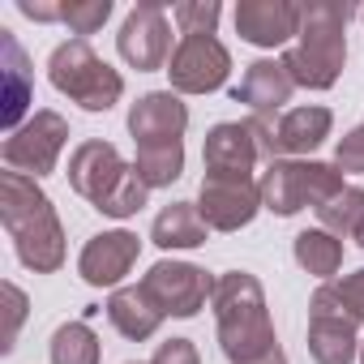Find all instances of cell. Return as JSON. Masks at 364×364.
Segmentation results:
<instances>
[{
    "label": "cell",
    "mask_w": 364,
    "mask_h": 364,
    "mask_svg": "<svg viewBox=\"0 0 364 364\" xmlns=\"http://www.w3.org/2000/svg\"><path fill=\"white\" fill-rule=\"evenodd\" d=\"M0 52H5V65H0V73H5V112H0V120H5L9 133H18L31 116H26V103H31V69H26V52L18 48L14 31H0Z\"/></svg>",
    "instance_id": "cell-21"
},
{
    "label": "cell",
    "mask_w": 364,
    "mask_h": 364,
    "mask_svg": "<svg viewBox=\"0 0 364 364\" xmlns=\"http://www.w3.org/2000/svg\"><path fill=\"white\" fill-rule=\"evenodd\" d=\"M189 129V107L176 90H150L129 107V133L137 146L150 141H180Z\"/></svg>",
    "instance_id": "cell-16"
},
{
    "label": "cell",
    "mask_w": 364,
    "mask_h": 364,
    "mask_svg": "<svg viewBox=\"0 0 364 364\" xmlns=\"http://www.w3.org/2000/svg\"><path fill=\"white\" fill-rule=\"evenodd\" d=\"M137 253H141V240L137 232L129 228H116V232H99L82 245L77 253V274L90 283V287H120V279L137 266Z\"/></svg>",
    "instance_id": "cell-13"
},
{
    "label": "cell",
    "mask_w": 364,
    "mask_h": 364,
    "mask_svg": "<svg viewBox=\"0 0 364 364\" xmlns=\"http://www.w3.org/2000/svg\"><path fill=\"white\" fill-rule=\"evenodd\" d=\"M129 171V163L120 159V150L112 141H82L73 154H69V185L77 198H86L90 206H99L112 189L116 180Z\"/></svg>",
    "instance_id": "cell-15"
},
{
    "label": "cell",
    "mask_w": 364,
    "mask_h": 364,
    "mask_svg": "<svg viewBox=\"0 0 364 364\" xmlns=\"http://www.w3.org/2000/svg\"><path fill=\"white\" fill-rule=\"evenodd\" d=\"M150 364H202V355H198L193 338H167V343H159Z\"/></svg>",
    "instance_id": "cell-32"
},
{
    "label": "cell",
    "mask_w": 364,
    "mask_h": 364,
    "mask_svg": "<svg viewBox=\"0 0 364 364\" xmlns=\"http://www.w3.org/2000/svg\"><path fill=\"white\" fill-rule=\"evenodd\" d=\"M198 210L210 232H240L257 219L262 210V189L257 180H236V176H206L198 189Z\"/></svg>",
    "instance_id": "cell-11"
},
{
    "label": "cell",
    "mask_w": 364,
    "mask_h": 364,
    "mask_svg": "<svg viewBox=\"0 0 364 364\" xmlns=\"http://www.w3.org/2000/svg\"><path fill=\"white\" fill-rule=\"evenodd\" d=\"M355 245H360V249H364V228H360V232H355Z\"/></svg>",
    "instance_id": "cell-35"
},
{
    "label": "cell",
    "mask_w": 364,
    "mask_h": 364,
    "mask_svg": "<svg viewBox=\"0 0 364 364\" xmlns=\"http://www.w3.org/2000/svg\"><path fill=\"white\" fill-rule=\"evenodd\" d=\"M129 364H133V360H129Z\"/></svg>",
    "instance_id": "cell-38"
},
{
    "label": "cell",
    "mask_w": 364,
    "mask_h": 364,
    "mask_svg": "<svg viewBox=\"0 0 364 364\" xmlns=\"http://www.w3.org/2000/svg\"><path fill=\"white\" fill-rule=\"evenodd\" d=\"M107 18H112V0H69V5H65V26H69L77 39L103 31Z\"/></svg>",
    "instance_id": "cell-28"
},
{
    "label": "cell",
    "mask_w": 364,
    "mask_h": 364,
    "mask_svg": "<svg viewBox=\"0 0 364 364\" xmlns=\"http://www.w3.org/2000/svg\"><path fill=\"white\" fill-rule=\"evenodd\" d=\"M210 309H215V326H219V347L232 364H249L279 347L274 321L266 309V287L257 283V274H249V270L219 274Z\"/></svg>",
    "instance_id": "cell-2"
},
{
    "label": "cell",
    "mask_w": 364,
    "mask_h": 364,
    "mask_svg": "<svg viewBox=\"0 0 364 364\" xmlns=\"http://www.w3.org/2000/svg\"><path fill=\"white\" fill-rule=\"evenodd\" d=\"M360 18H364V9H360Z\"/></svg>",
    "instance_id": "cell-37"
},
{
    "label": "cell",
    "mask_w": 364,
    "mask_h": 364,
    "mask_svg": "<svg viewBox=\"0 0 364 364\" xmlns=\"http://www.w3.org/2000/svg\"><path fill=\"white\" fill-rule=\"evenodd\" d=\"M228 73H232V52L215 35H180L167 60V77L176 95H215L223 90Z\"/></svg>",
    "instance_id": "cell-8"
},
{
    "label": "cell",
    "mask_w": 364,
    "mask_h": 364,
    "mask_svg": "<svg viewBox=\"0 0 364 364\" xmlns=\"http://www.w3.org/2000/svg\"><path fill=\"white\" fill-rule=\"evenodd\" d=\"M0 223H5L18 262L35 274H56L65 266V228L39 180L22 171H0Z\"/></svg>",
    "instance_id": "cell-1"
},
{
    "label": "cell",
    "mask_w": 364,
    "mask_h": 364,
    "mask_svg": "<svg viewBox=\"0 0 364 364\" xmlns=\"http://www.w3.org/2000/svg\"><path fill=\"white\" fill-rule=\"evenodd\" d=\"M309 355L317 364H351L360 360L355 317L347 313L334 283H321L309 300Z\"/></svg>",
    "instance_id": "cell-7"
},
{
    "label": "cell",
    "mask_w": 364,
    "mask_h": 364,
    "mask_svg": "<svg viewBox=\"0 0 364 364\" xmlns=\"http://www.w3.org/2000/svg\"><path fill=\"white\" fill-rule=\"evenodd\" d=\"M262 210L279 215V219H291L300 215L304 206H326L334 193L347 189V180L334 163H317V159H274L266 163L262 180Z\"/></svg>",
    "instance_id": "cell-4"
},
{
    "label": "cell",
    "mask_w": 364,
    "mask_h": 364,
    "mask_svg": "<svg viewBox=\"0 0 364 364\" xmlns=\"http://www.w3.org/2000/svg\"><path fill=\"white\" fill-rule=\"evenodd\" d=\"M133 167L146 180V189H167L171 180H180V171H185V141H150V146H137Z\"/></svg>",
    "instance_id": "cell-22"
},
{
    "label": "cell",
    "mask_w": 364,
    "mask_h": 364,
    "mask_svg": "<svg viewBox=\"0 0 364 364\" xmlns=\"http://www.w3.org/2000/svg\"><path fill=\"white\" fill-rule=\"evenodd\" d=\"M291 253H296L300 270H309L313 279H326V283H330V274H338V266H343V240L330 236V232H321V228L300 232L296 245H291Z\"/></svg>",
    "instance_id": "cell-23"
},
{
    "label": "cell",
    "mask_w": 364,
    "mask_h": 364,
    "mask_svg": "<svg viewBox=\"0 0 364 364\" xmlns=\"http://www.w3.org/2000/svg\"><path fill=\"white\" fill-rule=\"evenodd\" d=\"M141 291L159 304L163 317H198L215 296V279L193 262H154L141 274Z\"/></svg>",
    "instance_id": "cell-9"
},
{
    "label": "cell",
    "mask_w": 364,
    "mask_h": 364,
    "mask_svg": "<svg viewBox=\"0 0 364 364\" xmlns=\"http://www.w3.org/2000/svg\"><path fill=\"white\" fill-rule=\"evenodd\" d=\"M236 35L253 48H283L300 35V5H291V0H240Z\"/></svg>",
    "instance_id": "cell-14"
},
{
    "label": "cell",
    "mask_w": 364,
    "mask_h": 364,
    "mask_svg": "<svg viewBox=\"0 0 364 364\" xmlns=\"http://www.w3.org/2000/svg\"><path fill=\"white\" fill-rule=\"evenodd\" d=\"M351 5H330V0H313L300 5V35L283 52V65L296 86L304 90H330L347 65V18Z\"/></svg>",
    "instance_id": "cell-3"
},
{
    "label": "cell",
    "mask_w": 364,
    "mask_h": 364,
    "mask_svg": "<svg viewBox=\"0 0 364 364\" xmlns=\"http://www.w3.org/2000/svg\"><path fill=\"white\" fill-rule=\"evenodd\" d=\"M291 90H296V82H291V73H287L283 60H253L232 95H236V103H245L257 120H266V116H274V112L291 99Z\"/></svg>",
    "instance_id": "cell-17"
},
{
    "label": "cell",
    "mask_w": 364,
    "mask_h": 364,
    "mask_svg": "<svg viewBox=\"0 0 364 364\" xmlns=\"http://www.w3.org/2000/svg\"><path fill=\"white\" fill-rule=\"evenodd\" d=\"M48 77L60 95H69L77 107L86 112H107L120 103L124 95V77L86 43V39H69L52 52L48 60Z\"/></svg>",
    "instance_id": "cell-5"
},
{
    "label": "cell",
    "mask_w": 364,
    "mask_h": 364,
    "mask_svg": "<svg viewBox=\"0 0 364 364\" xmlns=\"http://www.w3.org/2000/svg\"><path fill=\"white\" fill-rule=\"evenodd\" d=\"M116 48L124 56L129 69L137 73H154V69H167L171 60V22L163 14V5H154V0H141V5L129 9L120 35H116Z\"/></svg>",
    "instance_id": "cell-10"
},
{
    "label": "cell",
    "mask_w": 364,
    "mask_h": 364,
    "mask_svg": "<svg viewBox=\"0 0 364 364\" xmlns=\"http://www.w3.org/2000/svg\"><path fill=\"white\" fill-rule=\"evenodd\" d=\"M360 364H364V343H360Z\"/></svg>",
    "instance_id": "cell-36"
},
{
    "label": "cell",
    "mask_w": 364,
    "mask_h": 364,
    "mask_svg": "<svg viewBox=\"0 0 364 364\" xmlns=\"http://www.w3.org/2000/svg\"><path fill=\"white\" fill-rule=\"evenodd\" d=\"M107 321H112L116 334H124L129 343H146V338L159 334L163 313H159V304H154V300L141 291V283H137V287H116V291L107 296Z\"/></svg>",
    "instance_id": "cell-19"
},
{
    "label": "cell",
    "mask_w": 364,
    "mask_h": 364,
    "mask_svg": "<svg viewBox=\"0 0 364 364\" xmlns=\"http://www.w3.org/2000/svg\"><path fill=\"white\" fill-rule=\"evenodd\" d=\"M219 18H223L219 0H185V5L171 9V22L180 26V35H215Z\"/></svg>",
    "instance_id": "cell-27"
},
{
    "label": "cell",
    "mask_w": 364,
    "mask_h": 364,
    "mask_svg": "<svg viewBox=\"0 0 364 364\" xmlns=\"http://www.w3.org/2000/svg\"><path fill=\"white\" fill-rule=\"evenodd\" d=\"M334 291L343 296V304H347V313L355 317V326L364 321V266L355 270V274H343L338 283H334Z\"/></svg>",
    "instance_id": "cell-31"
},
{
    "label": "cell",
    "mask_w": 364,
    "mask_h": 364,
    "mask_svg": "<svg viewBox=\"0 0 364 364\" xmlns=\"http://www.w3.org/2000/svg\"><path fill=\"white\" fill-rule=\"evenodd\" d=\"M249 364H287V355H283V347H274V351H266V355H257Z\"/></svg>",
    "instance_id": "cell-34"
},
{
    "label": "cell",
    "mask_w": 364,
    "mask_h": 364,
    "mask_svg": "<svg viewBox=\"0 0 364 364\" xmlns=\"http://www.w3.org/2000/svg\"><path fill=\"white\" fill-rule=\"evenodd\" d=\"M69 141V120L60 112H35L18 133L5 137V146H0V159H5L9 171H22L31 180H43L56 171L60 163V150Z\"/></svg>",
    "instance_id": "cell-6"
},
{
    "label": "cell",
    "mask_w": 364,
    "mask_h": 364,
    "mask_svg": "<svg viewBox=\"0 0 364 364\" xmlns=\"http://www.w3.org/2000/svg\"><path fill=\"white\" fill-rule=\"evenodd\" d=\"M146 198H150V189H146V180L137 176V167L129 163V171L116 180V189L95 206L99 215H107V219H133L141 206H146Z\"/></svg>",
    "instance_id": "cell-26"
},
{
    "label": "cell",
    "mask_w": 364,
    "mask_h": 364,
    "mask_svg": "<svg viewBox=\"0 0 364 364\" xmlns=\"http://www.w3.org/2000/svg\"><path fill=\"white\" fill-rule=\"evenodd\" d=\"M262 154V137H257V124L253 120H223L206 133V146H202V163H206V176H236V180H253V167H257Z\"/></svg>",
    "instance_id": "cell-12"
},
{
    "label": "cell",
    "mask_w": 364,
    "mask_h": 364,
    "mask_svg": "<svg viewBox=\"0 0 364 364\" xmlns=\"http://www.w3.org/2000/svg\"><path fill=\"white\" fill-rule=\"evenodd\" d=\"M317 223H321V232H330V236H351L355 240V232L364 228V189L360 185H347L343 193H334L326 206H317Z\"/></svg>",
    "instance_id": "cell-24"
},
{
    "label": "cell",
    "mask_w": 364,
    "mask_h": 364,
    "mask_svg": "<svg viewBox=\"0 0 364 364\" xmlns=\"http://www.w3.org/2000/svg\"><path fill=\"white\" fill-rule=\"evenodd\" d=\"M18 9L31 22H65V5H52V0H18Z\"/></svg>",
    "instance_id": "cell-33"
},
{
    "label": "cell",
    "mask_w": 364,
    "mask_h": 364,
    "mask_svg": "<svg viewBox=\"0 0 364 364\" xmlns=\"http://www.w3.org/2000/svg\"><path fill=\"white\" fill-rule=\"evenodd\" d=\"M103 347L86 321H65L52 334V364H99Z\"/></svg>",
    "instance_id": "cell-25"
},
{
    "label": "cell",
    "mask_w": 364,
    "mask_h": 364,
    "mask_svg": "<svg viewBox=\"0 0 364 364\" xmlns=\"http://www.w3.org/2000/svg\"><path fill=\"white\" fill-rule=\"evenodd\" d=\"M334 167L347 176V171H355V176H364V124H355V129H347L343 137H338V146H334Z\"/></svg>",
    "instance_id": "cell-29"
},
{
    "label": "cell",
    "mask_w": 364,
    "mask_h": 364,
    "mask_svg": "<svg viewBox=\"0 0 364 364\" xmlns=\"http://www.w3.org/2000/svg\"><path fill=\"white\" fill-rule=\"evenodd\" d=\"M330 129H334V112L321 107V103H304V107H291V112L279 116L274 146H279V154H296L300 159V154H313L330 137Z\"/></svg>",
    "instance_id": "cell-18"
},
{
    "label": "cell",
    "mask_w": 364,
    "mask_h": 364,
    "mask_svg": "<svg viewBox=\"0 0 364 364\" xmlns=\"http://www.w3.org/2000/svg\"><path fill=\"white\" fill-rule=\"evenodd\" d=\"M206 236H210V228H206L198 202H171L150 223V240L159 249H167V253H176V249H202Z\"/></svg>",
    "instance_id": "cell-20"
},
{
    "label": "cell",
    "mask_w": 364,
    "mask_h": 364,
    "mask_svg": "<svg viewBox=\"0 0 364 364\" xmlns=\"http://www.w3.org/2000/svg\"><path fill=\"white\" fill-rule=\"evenodd\" d=\"M5 300H9V330H5V351H14V343H18V334H22V321H26V291L18 287V283H5Z\"/></svg>",
    "instance_id": "cell-30"
}]
</instances>
